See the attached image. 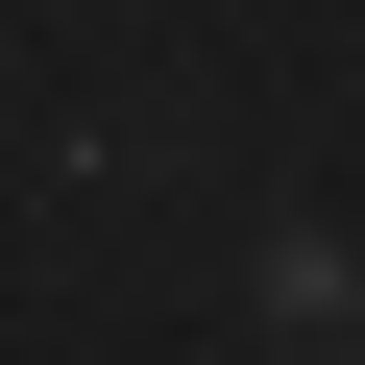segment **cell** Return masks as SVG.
Instances as JSON below:
<instances>
[{"label": "cell", "instance_id": "1", "mask_svg": "<svg viewBox=\"0 0 365 365\" xmlns=\"http://www.w3.org/2000/svg\"><path fill=\"white\" fill-rule=\"evenodd\" d=\"M268 317H292V341H365V268H341V244H268Z\"/></svg>", "mask_w": 365, "mask_h": 365}]
</instances>
